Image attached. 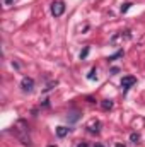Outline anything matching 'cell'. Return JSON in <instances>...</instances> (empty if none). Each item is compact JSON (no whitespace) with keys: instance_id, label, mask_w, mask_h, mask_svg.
<instances>
[{"instance_id":"cell-1","label":"cell","mask_w":145,"mask_h":147,"mask_svg":"<svg viewBox=\"0 0 145 147\" xmlns=\"http://www.w3.org/2000/svg\"><path fill=\"white\" fill-rule=\"evenodd\" d=\"M14 132L17 135V139L24 144V146H31V140L28 137V123L24 120H19L15 125H14Z\"/></svg>"},{"instance_id":"cell-2","label":"cell","mask_w":145,"mask_h":147,"mask_svg":"<svg viewBox=\"0 0 145 147\" xmlns=\"http://www.w3.org/2000/svg\"><path fill=\"white\" fill-rule=\"evenodd\" d=\"M63 12H65V3H63V2H53V3H51V14H53L55 17L63 16Z\"/></svg>"},{"instance_id":"cell-3","label":"cell","mask_w":145,"mask_h":147,"mask_svg":"<svg viewBox=\"0 0 145 147\" xmlns=\"http://www.w3.org/2000/svg\"><path fill=\"white\" fill-rule=\"evenodd\" d=\"M21 87H22L24 92H31V91L34 89V80H33L31 77H22V80H21Z\"/></svg>"},{"instance_id":"cell-4","label":"cell","mask_w":145,"mask_h":147,"mask_svg":"<svg viewBox=\"0 0 145 147\" xmlns=\"http://www.w3.org/2000/svg\"><path fill=\"white\" fill-rule=\"evenodd\" d=\"M135 82H137V79H135L133 75H126V77L121 79V87H123V89H130Z\"/></svg>"},{"instance_id":"cell-5","label":"cell","mask_w":145,"mask_h":147,"mask_svg":"<svg viewBox=\"0 0 145 147\" xmlns=\"http://www.w3.org/2000/svg\"><path fill=\"white\" fill-rule=\"evenodd\" d=\"M99 127H101V123H99L97 120H92V121L89 123V127H87V128H89V132H91V134H99Z\"/></svg>"},{"instance_id":"cell-6","label":"cell","mask_w":145,"mask_h":147,"mask_svg":"<svg viewBox=\"0 0 145 147\" xmlns=\"http://www.w3.org/2000/svg\"><path fill=\"white\" fill-rule=\"evenodd\" d=\"M68 132H70V128H67V127H58L56 128V135L58 137H65V135H68Z\"/></svg>"},{"instance_id":"cell-7","label":"cell","mask_w":145,"mask_h":147,"mask_svg":"<svg viewBox=\"0 0 145 147\" xmlns=\"http://www.w3.org/2000/svg\"><path fill=\"white\" fill-rule=\"evenodd\" d=\"M101 106H103V110H111V108H113V101H111V99H104V101H103V103H101Z\"/></svg>"},{"instance_id":"cell-8","label":"cell","mask_w":145,"mask_h":147,"mask_svg":"<svg viewBox=\"0 0 145 147\" xmlns=\"http://www.w3.org/2000/svg\"><path fill=\"white\" fill-rule=\"evenodd\" d=\"M119 57H123V50H119V51H116L114 55H111L108 58V62H113V60H116V58H119Z\"/></svg>"},{"instance_id":"cell-9","label":"cell","mask_w":145,"mask_h":147,"mask_svg":"<svg viewBox=\"0 0 145 147\" xmlns=\"http://www.w3.org/2000/svg\"><path fill=\"white\" fill-rule=\"evenodd\" d=\"M130 7H132V3H130V2H128V3H123V5H121V14L128 12V10H130Z\"/></svg>"},{"instance_id":"cell-10","label":"cell","mask_w":145,"mask_h":147,"mask_svg":"<svg viewBox=\"0 0 145 147\" xmlns=\"http://www.w3.org/2000/svg\"><path fill=\"white\" fill-rule=\"evenodd\" d=\"M130 140H132L133 144H137V142L140 140V135H138V134H132V135H130Z\"/></svg>"},{"instance_id":"cell-11","label":"cell","mask_w":145,"mask_h":147,"mask_svg":"<svg viewBox=\"0 0 145 147\" xmlns=\"http://www.w3.org/2000/svg\"><path fill=\"white\" fill-rule=\"evenodd\" d=\"M87 79H89V80H94V79H97V75H96V69H92V70L89 72V75H87Z\"/></svg>"},{"instance_id":"cell-12","label":"cell","mask_w":145,"mask_h":147,"mask_svg":"<svg viewBox=\"0 0 145 147\" xmlns=\"http://www.w3.org/2000/svg\"><path fill=\"white\" fill-rule=\"evenodd\" d=\"M87 55H89V48H84V50L80 51V58H85Z\"/></svg>"},{"instance_id":"cell-13","label":"cell","mask_w":145,"mask_h":147,"mask_svg":"<svg viewBox=\"0 0 145 147\" xmlns=\"http://www.w3.org/2000/svg\"><path fill=\"white\" fill-rule=\"evenodd\" d=\"M70 120L75 121V120H79V113H72V116H70Z\"/></svg>"},{"instance_id":"cell-14","label":"cell","mask_w":145,"mask_h":147,"mask_svg":"<svg viewBox=\"0 0 145 147\" xmlns=\"http://www.w3.org/2000/svg\"><path fill=\"white\" fill-rule=\"evenodd\" d=\"M15 2H17V0H3L5 5H12V3H15Z\"/></svg>"},{"instance_id":"cell-15","label":"cell","mask_w":145,"mask_h":147,"mask_svg":"<svg viewBox=\"0 0 145 147\" xmlns=\"http://www.w3.org/2000/svg\"><path fill=\"white\" fill-rule=\"evenodd\" d=\"M116 147H125V146H123V144H118V146H116Z\"/></svg>"},{"instance_id":"cell-16","label":"cell","mask_w":145,"mask_h":147,"mask_svg":"<svg viewBox=\"0 0 145 147\" xmlns=\"http://www.w3.org/2000/svg\"><path fill=\"white\" fill-rule=\"evenodd\" d=\"M48 147H58V146H48Z\"/></svg>"},{"instance_id":"cell-17","label":"cell","mask_w":145,"mask_h":147,"mask_svg":"<svg viewBox=\"0 0 145 147\" xmlns=\"http://www.w3.org/2000/svg\"><path fill=\"white\" fill-rule=\"evenodd\" d=\"M96 147H103V146H96Z\"/></svg>"}]
</instances>
